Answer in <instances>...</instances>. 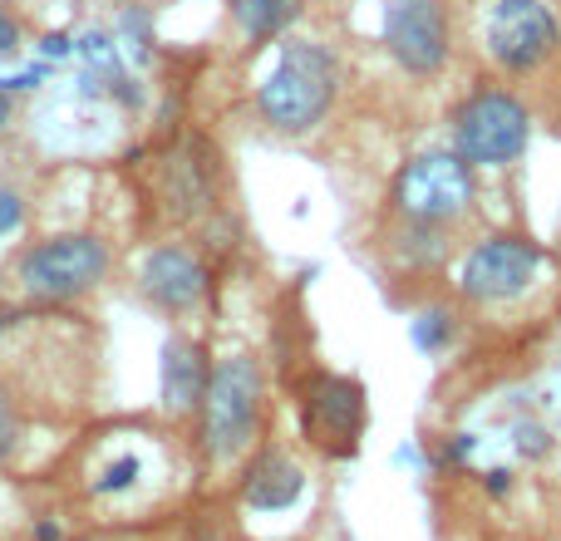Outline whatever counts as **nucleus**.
<instances>
[{"label":"nucleus","mask_w":561,"mask_h":541,"mask_svg":"<svg viewBox=\"0 0 561 541\" xmlns=\"http://www.w3.org/2000/svg\"><path fill=\"white\" fill-rule=\"evenodd\" d=\"M340 99V59L320 39L286 35L276 49V65L256 84V114L266 128L286 138H306L325 124Z\"/></svg>","instance_id":"1"},{"label":"nucleus","mask_w":561,"mask_h":541,"mask_svg":"<svg viewBox=\"0 0 561 541\" xmlns=\"http://www.w3.org/2000/svg\"><path fill=\"white\" fill-rule=\"evenodd\" d=\"M262 404H266V379L252 355H227L213 365L203 389V453L213 463H237L262 434Z\"/></svg>","instance_id":"2"},{"label":"nucleus","mask_w":561,"mask_h":541,"mask_svg":"<svg viewBox=\"0 0 561 541\" xmlns=\"http://www.w3.org/2000/svg\"><path fill=\"white\" fill-rule=\"evenodd\" d=\"M448 134H454V153L473 173H503L533 143V108L513 89L483 84L454 108Z\"/></svg>","instance_id":"3"},{"label":"nucleus","mask_w":561,"mask_h":541,"mask_svg":"<svg viewBox=\"0 0 561 541\" xmlns=\"http://www.w3.org/2000/svg\"><path fill=\"white\" fill-rule=\"evenodd\" d=\"M389 207L399 222L424 227H458L478 207V173L454 153V148H428L409 158L389 183Z\"/></svg>","instance_id":"4"},{"label":"nucleus","mask_w":561,"mask_h":541,"mask_svg":"<svg viewBox=\"0 0 561 541\" xmlns=\"http://www.w3.org/2000/svg\"><path fill=\"white\" fill-rule=\"evenodd\" d=\"M478 45H483L488 65L503 74H542L561 55V20L547 0H488Z\"/></svg>","instance_id":"5"},{"label":"nucleus","mask_w":561,"mask_h":541,"mask_svg":"<svg viewBox=\"0 0 561 541\" xmlns=\"http://www.w3.org/2000/svg\"><path fill=\"white\" fill-rule=\"evenodd\" d=\"M547 252L527 232H488L458 262V300L468 306H507L542 280Z\"/></svg>","instance_id":"6"},{"label":"nucleus","mask_w":561,"mask_h":541,"mask_svg":"<svg viewBox=\"0 0 561 541\" xmlns=\"http://www.w3.org/2000/svg\"><path fill=\"white\" fill-rule=\"evenodd\" d=\"M108 242H99L94 232H65L35 242L15 266V280L30 300L39 306H59V300H79L108 276Z\"/></svg>","instance_id":"7"},{"label":"nucleus","mask_w":561,"mask_h":541,"mask_svg":"<svg viewBox=\"0 0 561 541\" xmlns=\"http://www.w3.org/2000/svg\"><path fill=\"white\" fill-rule=\"evenodd\" d=\"M379 39L409 79H434L454 59V20L444 0H385Z\"/></svg>","instance_id":"8"},{"label":"nucleus","mask_w":561,"mask_h":541,"mask_svg":"<svg viewBox=\"0 0 561 541\" xmlns=\"http://www.w3.org/2000/svg\"><path fill=\"white\" fill-rule=\"evenodd\" d=\"M365 418H369V399L359 389V379L316 369L310 384L300 389V428L325 453H335V458L355 453L359 434H365Z\"/></svg>","instance_id":"9"},{"label":"nucleus","mask_w":561,"mask_h":541,"mask_svg":"<svg viewBox=\"0 0 561 541\" xmlns=\"http://www.w3.org/2000/svg\"><path fill=\"white\" fill-rule=\"evenodd\" d=\"M207 286H213V276H207L203 256L187 252V246H173V242L153 246V252L144 256V266H138V290H144L158 310H168V315L197 310L207 300Z\"/></svg>","instance_id":"10"},{"label":"nucleus","mask_w":561,"mask_h":541,"mask_svg":"<svg viewBox=\"0 0 561 541\" xmlns=\"http://www.w3.org/2000/svg\"><path fill=\"white\" fill-rule=\"evenodd\" d=\"M306 497V468L296 463L290 453L280 448H266L256 453V463L247 468V483H242V503L252 513H286Z\"/></svg>","instance_id":"11"},{"label":"nucleus","mask_w":561,"mask_h":541,"mask_svg":"<svg viewBox=\"0 0 561 541\" xmlns=\"http://www.w3.org/2000/svg\"><path fill=\"white\" fill-rule=\"evenodd\" d=\"M207 349L187 335H173L163 345V365H158V379H163V408L168 414H193L203 404V389H207Z\"/></svg>","instance_id":"12"},{"label":"nucleus","mask_w":561,"mask_h":541,"mask_svg":"<svg viewBox=\"0 0 561 541\" xmlns=\"http://www.w3.org/2000/svg\"><path fill=\"white\" fill-rule=\"evenodd\" d=\"M306 15V0H232V20L247 45H272Z\"/></svg>","instance_id":"13"},{"label":"nucleus","mask_w":561,"mask_h":541,"mask_svg":"<svg viewBox=\"0 0 561 541\" xmlns=\"http://www.w3.org/2000/svg\"><path fill=\"white\" fill-rule=\"evenodd\" d=\"M448 232L454 227H424V222H399V237H394V256L404 262L409 270H428L438 266L448 252H454V242H448Z\"/></svg>","instance_id":"14"},{"label":"nucleus","mask_w":561,"mask_h":541,"mask_svg":"<svg viewBox=\"0 0 561 541\" xmlns=\"http://www.w3.org/2000/svg\"><path fill=\"white\" fill-rule=\"evenodd\" d=\"M409 339H414L419 355H444L458 339V310L454 306H424L409 320Z\"/></svg>","instance_id":"15"},{"label":"nucleus","mask_w":561,"mask_h":541,"mask_svg":"<svg viewBox=\"0 0 561 541\" xmlns=\"http://www.w3.org/2000/svg\"><path fill=\"white\" fill-rule=\"evenodd\" d=\"M20 434H25V428H20L15 399H10L5 389H0V463H5V458L15 453V448H20Z\"/></svg>","instance_id":"16"},{"label":"nucleus","mask_w":561,"mask_h":541,"mask_svg":"<svg viewBox=\"0 0 561 541\" xmlns=\"http://www.w3.org/2000/svg\"><path fill=\"white\" fill-rule=\"evenodd\" d=\"M134 477H138V458L124 453L118 463L104 468V477L94 483V493H124V487H134Z\"/></svg>","instance_id":"17"},{"label":"nucleus","mask_w":561,"mask_h":541,"mask_svg":"<svg viewBox=\"0 0 561 541\" xmlns=\"http://www.w3.org/2000/svg\"><path fill=\"white\" fill-rule=\"evenodd\" d=\"M25 222V203H20V193H10V187H0V237L15 232V227Z\"/></svg>","instance_id":"18"},{"label":"nucleus","mask_w":561,"mask_h":541,"mask_svg":"<svg viewBox=\"0 0 561 541\" xmlns=\"http://www.w3.org/2000/svg\"><path fill=\"white\" fill-rule=\"evenodd\" d=\"M49 74V65H35V69H20V74H10V79H0V89H5V94H15V89H35L39 79Z\"/></svg>","instance_id":"19"},{"label":"nucleus","mask_w":561,"mask_h":541,"mask_svg":"<svg viewBox=\"0 0 561 541\" xmlns=\"http://www.w3.org/2000/svg\"><path fill=\"white\" fill-rule=\"evenodd\" d=\"M517 448H523V453H547V434L537 424H517Z\"/></svg>","instance_id":"20"},{"label":"nucleus","mask_w":561,"mask_h":541,"mask_svg":"<svg viewBox=\"0 0 561 541\" xmlns=\"http://www.w3.org/2000/svg\"><path fill=\"white\" fill-rule=\"evenodd\" d=\"M15 49H20V25H15V15L0 5V55H15Z\"/></svg>","instance_id":"21"},{"label":"nucleus","mask_w":561,"mask_h":541,"mask_svg":"<svg viewBox=\"0 0 561 541\" xmlns=\"http://www.w3.org/2000/svg\"><path fill=\"white\" fill-rule=\"evenodd\" d=\"M39 55H45V59L75 55V35H59V30H55V35H45V39H39Z\"/></svg>","instance_id":"22"},{"label":"nucleus","mask_w":561,"mask_h":541,"mask_svg":"<svg viewBox=\"0 0 561 541\" xmlns=\"http://www.w3.org/2000/svg\"><path fill=\"white\" fill-rule=\"evenodd\" d=\"M468 453H473V434H458V438H454V444H448V448H444V458H448V463H463V458H468Z\"/></svg>","instance_id":"23"},{"label":"nucleus","mask_w":561,"mask_h":541,"mask_svg":"<svg viewBox=\"0 0 561 541\" xmlns=\"http://www.w3.org/2000/svg\"><path fill=\"white\" fill-rule=\"evenodd\" d=\"M507 477H513V473H507V468H493V473L483 477V487H488V493H493V497H503V493H507Z\"/></svg>","instance_id":"24"},{"label":"nucleus","mask_w":561,"mask_h":541,"mask_svg":"<svg viewBox=\"0 0 561 541\" xmlns=\"http://www.w3.org/2000/svg\"><path fill=\"white\" fill-rule=\"evenodd\" d=\"M10 118H15V99L5 94V89H0V134H5V124Z\"/></svg>","instance_id":"25"}]
</instances>
